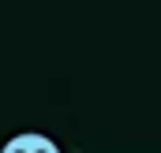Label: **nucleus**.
<instances>
[{
  "mask_svg": "<svg viewBox=\"0 0 161 153\" xmlns=\"http://www.w3.org/2000/svg\"><path fill=\"white\" fill-rule=\"evenodd\" d=\"M0 153H60L45 135H15Z\"/></svg>",
  "mask_w": 161,
  "mask_h": 153,
  "instance_id": "f257e3e1",
  "label": "nucleus"
}]
</instances>
